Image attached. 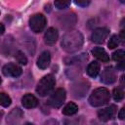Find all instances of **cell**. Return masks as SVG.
I'll use <instances>...</instances> for the list:
<instances>
[{"mask_svg": "<svg viewBox=\"0 0 125 125\" xmlns=\"http://www.w3.org/2000/svg\"><path fill=\"white\" fill-rule=\"evenodd\" d=\"M84 42L83 35L78 30H69L63 34L61 46L66 53H74L81 49Z\"/></svg>", "mask_w": 125, "mask_h": 125, "instance_id": "obj_1", "label": "cell"}, {"mask_svg": "<svg viewBox=\"0 0 125 125\" xmlns=\"http://www.w3.org/2000/svg\"><path fill=\"white\" fill-rule=\"evenodd\" d=\"M109 99H110L109 91L104 87H101V88H97L92 92L88 101L92 106L98 107L106 104L109 102Z\"/></svg>", "mask_w": 125, "mask_h": 125, "instance_id": "obj_2", "label": "cell"}, {"mask_svg": "<svg viewBox=\"0 0 125 125\" xmlns=\"http://www.w3.org/2000/svg\"><path fill=\"white\" fill-rule=\"evenodd\" d=\"M55 84H56V80L54 76L52 74H47L38 82L36 87V92L39 96L45 97L51 93V91L55 87Z\"/></svg>", "mask_w": 125, "mask_h": 125, "instance_id": "obj_3", "label": "cell"}, {"mask_svg": "<svg viewBox=\"0 0 125 125\" xmlns=\"http://www.w3.org/2000/svg\"><path fill=\"white\" fill-rule=\"evenodd\" d=\"M46 23L47 20L42 14H35L29 19V27L35 33L43 31L46 26Z\"/></svg>", "mask_w": 125, "mask_h": 125, "instance_id": "obj_4", "label": "cell"}, {"mask_svg": "<svg viewBox=\"0 0 125 125\" xmlns=\"http://www.w3.org/2000/svg\"><path fill=\"white\" fill-rule=\"evenodd\" d=\"M66 98V93L65 90L62 88H58L48 99V104L51 105L52 107L58 108L62 105Z\"/></svg>", "mask_w": 125, "mask_h": 125, "instance_id": "obj_5", "label": "cell"}, {"mask_svg": "<svg viewBox=\"0 0 125 125\" xmlns=\"http://www.w3.org/2000/svg\"><path fill=\"white\" fill-rule=\"evenodd\" d=\"M2 71L4 73V75L6 76H10V77H19L21 72L22 69L20 65L14 63V62H9L7 64H5L2 68Z\"/></svg>", "mask_w": 125, "mask_h": 125, "instance_id": "obj_6", "label": "cell"}, {"mask_svg": "<svg viewBox=\"0 0 125 125\" xmlns=\"http://www.w3.org/2000/svg\"><path fill=\"white\" fill-rule=\"evenodd\" d=\"M108 34H109V30L107 28H105V27H99V28H96L92 32L91 39H92L93 42L101 44V43L104 42V40L107 38Z\"/></svg>", "mask_w": 125, "mask_h": 125, "instance_id": "obj_7", "label": "cell"}, {"mask_svg": "<svg viewBox=\"0 0 125 125\" xmlns=\"http://www.w3.org/2000/svg\"><path fill=\"white\" fill-rule=\"evenodd\" d=\"M88 89H89V83L85 80H80L72 85L71 91H72V94L74 97L80 98L85 95V93L88 91Z\"/></svg>", "mask_w": 125, "mask_h": 125, "instance_id": "obj_8", "label": "cell"}, {"mask_svg": "<svg viewBox=\"0 0 125 125\" xmlns=\"http://www.w3.org/2000/svg\"><path fill=\"white\" fill-rule=\"evenodd\" d=\"M115 80H116L115 70L111 66L105 67L101 74V81L104 84H112L115 82Z\"/></svg>", "mask_w": 125, "mask_h": 125, "instance_id": "obj_9", "label": "cell"}, {"mask_svg": "<svg viewBox=\"0 0 125 125\" xmlns=\"http://www.w3.org/2000/svg\"><path fill=\"white\" fill-rule=\"evenodd\" d=\"M115 111H116V107L114 105H110L109 107H105V108L100 109L98 111V117H99L100 120L105 122V121L110 120L114 116Z\"/></svg>", "mask_w": 125, "mask_h": 125, "instance_id": "obj_10", "label": "cell"}, {"mask_svg": "<svg viewBox=\"0 0 125 125\" xmlns=\"http://www.w3.org/2000/svg\"><path fill=\"white\" fill-rule=\"evenodd\" d=\"M59 38V32L55 27H49L44 34V42L48 45H53Z\"/></svg>", "mask_w": 125, "mask_h": 125, "instance_id": "obj_11", "label": "cell"}, {"mask_svg": "<svg viewBox=\"0 0 125 125\" xmlns=\"http://www.w3.org/2000/svg\"><path fill=\"white\" fill-rule=\"evenodd\" d=\"M23 117V112L19 107H16L12 109V111L7 116V123L9 124H17L19 123L21 118Z\"/></svg>", "mask_w": 125, "mask_h": 125, "instance_id": "obj_12", "label": "cell"}, {"mask_svg": "<svg viewBox=\"0 0 125 125\" xmlns=\"http://www.w3.org/2000/svg\"><path fill=\"white\" fill-rule=\"evenodd\" d=\"M51 62V55L49 51H44L40 54L37 59V66L40 69H46Z\"/></svg>", "mask_w": 125, "mask_h": 125, "instance_id": "obj_13", "label": "cell"}, {"mask_svg": "<svg viewBox=\"0 0 125 125\" xmlns=\"http://www.w3.org/2000/svg\"><path fill=\"white\" fill-rule=\"evenodd\" d=\"M61 24L62 26H63L64 28H69L71 26H73L76 23V16L73 13H68L63 15L62 17H61Z\"/></svg>", "mask_w": 125, "mask_h": 125, "instance_id": "obj_14", "label": "cell"}, {"mask_svg": "<svg viewBox=\"0 0 125 125\" xmlns=\"http://www.w3.org/2000/svg\"><path fill=\"white\" fill-rule=\"evenodd\" d=\"M21 104L25 107V108H33L35 106H37L38 104V100L36 99V97H34L31 94H26L21 98Z\"/></svg>", "mask_w": 125, "mask_h": 125, "instance_id": "obj_15", "label": "cell"}, {"mask_svg": "<svg viewBox=\"0 0 125 125\" xmlns=\"http://www.w3.org/2000/svg\"><path fill=\"white\" fill-rule=\"evenodd\" d=\"M92 54H93V56H94L97 60H99V61H101V62H107L109 61V57H108L107 53H106L105 50H104V48H102V47H95V48L92 50Z\"/></svg>", "mask_w": 125, "mask_h": 125, "instance_id": "obj_16", "label": "cell"}, {"mask_svg": "<svg viewBox=\"0 0 125 125\" xmlns=\"http://www.w3.org/2000/svg\"><path fill=\"white\" fill-rule=\"evenodd\" d=\"M124 56H125V52L123 50H117L112 54V59L117 62L118 65L117 67L120 68L121 70L124 69Z\"/></svg>", "mask_w": 125, "mask_h": 125, "instance_id": "obj_17", "label": "cell"}, {"mask_svg": "<svg viewBox=\"0 0 125 125\" xmlns=\"http://www.w3.org/2000/svg\"><path fill=\"white\" fill-rule=\"evenodd\" d=\"M86 70H87V73L89 76L95 78L98 76V74L100 72V63L97 62H92L88 64Z\"/></svg>", "mask_w": 125, "mask_h": 125, "instance_id": "obj_18", "label": "cell"}, {"mask_svg": "<svg viewBox=\"0 0 125 125\" xmlns=\"http://www.w3.org/2000/svg\"><path fill=\"white\" fill-rule=\"evenodd\" d=\"M78 111V105L74 103H68L62 109V113L64 115H67V116H70V115H73L75 114L76 112Z\"/></svg>", "mask_w": 125, "mask_h": 125, "instance_id": "obj_19", "label": "cell"}, {"mask_svg": "<svg viewBox=\"0 0 125 125\" xmlns=\"http://www.w3.org/2000/svg\"><path fill=\"white\" fill-rule=\"evenodd\" d=\"M71 3V0H55L54 4H55V7L59 10H63V9H66Z\"/></svg>", "mask_w": 125, "mask_h": 125, "instance_id": "obj_20", "label": "cell"}, {"mask_svg": "<svg viewBox=\"0 0 125 125\" xmlns=\"http://www.w3.org/2000/svg\"><path fill=\"white\" fill-rule=\"evenodd\" d=\"M12 103L11 98L5 94V93H0V105L4 106V107H8Z\"/></svg>", "mask_w": 125, "mask_h": 125, "instance_id": "obj_21", "label": "cell"}, {"mask_svg": "<svg viewBox=\"0 0 125 125\" xmlns=\"http://www.w3.org/2000/svg\"><path fill=\"white\" fill-rule=\"evenodd\" d=\"M15 59H16V61L19 62V63H21V64H26L27 63V59H26V57H25V55L21 52V51H17L16 53H15Z\"/></svg>", "mask_w": 125, "mask_h": 125, "instance_id": "obj_22", "label": "cell"}, {"mask_svg": "<svg viewBox=\"0 0 125 125\" xmlns=\"http://www.w3.org/2000/svg\"><path fill=\"white\" fill-rule=\"evenodd\" d=\"M112 97H113L114 101L120 102L124 98V92H123V90L121 88H114L113 89V92H112Z\"/></svg>", "mask_w": 125, "mask_h": 125, "instance_id": "obj_23", "label": "cell"}, {"mask_svg": "<svg viewBox=\"0 0 125 125\" xmlns=\"http://www.w3.org/2000/svg\"><path fill=\"white\" fill-rule=\"evenodd\" d=\"M118 44H119V37L117 35H112L107 43V46L109 49H114L118 46Z\"/></svg>", "mask_w": 125, "mask_h": 125, "instance_id": "obj_24", "label": "cell"}, {"mask_svg": "<svg viewBox=\"0 0 125 125\" xmlns=\"http://www.w3.org/2000/svg\"><path fill=\"white\" fill-rule=\"evenodd\" d=\"M74 2H75V4H76L77 6L84 8V7H87V6L90 4L91 0H74Z\"/></svg>", "mask_w": 125, "mask_h": 125, "instance_id": "obj_25", "label": "cell"}, {"mask_svg": "<svg viewBox=\"0 0 125 125\" xmlns=\"http://www.w3.org/2000/svg\"><path fill=\"white\" fill-rule=\"evenodd\" d=\"M118 117H119L121 120H123V119L125 118V108H124V107H122V108L120 109V111H119V113H118Z\"/></svg>", "mask_w": 125, "mask_h": 125, "instance_id": "obj_26", "label": "cell"}, {"mask_svg": "<svg viewBox=\"0 0 125 125\" xmlns=\"http://www.w3.org/2000/svg\"><path fill=\"white\" fill-rule=\"evenodd\" d=\"M4 31H5V26L3 25V23H0V36L4 33Z\"/></svg>", "mask_w": 125, "mask_h": 125, "instance_id": "obj_27", "label": "cell"}, {"mask_svg": "<svg viewBox=\"0 0 125 125\" xmlns=\"http://www.w3.org/2000/svg\"><path fill=\"white\" fill-rule=\"evenodd\" d=\"M124 30H121V32H120V39H121V41H123L124 42Z\"/></svg>", "mask_w": 125, "mask_h": 125, "instance_id": "obj_28", "label": "cell"}, {"mask_svg": "<svg viewBox=\"0 0 125 125\" xmlns=\"http://www.w3.org/2000/svg\"><path fill=\"white\" fill-rule=\"evenodd\" d=\"M2 116H3V112H2V111H0V120H1Z\"/></svg>", "mask_w": 125, "mask_h": 125, "instance_id": "obj_29", "label": "cell"}, {"mask_svg": "<svg viewBox=\"0 0 125 125\" xmlns=\"http://www.w3.org/2000/svg\"><path fill=\"white\" fill-rule=\"evenodd\" d=\"M119 1H120L121 3H124V2H125V0H119Z\"/></svg>", "mask_w": 125, "mask_h": 125, "instance_id": "obj_30", "label": "cell"}, {"mask_svg": "<svg viewBox=\"0 0 125 125\" xmlns=\"http://www.w3.org/2000/svg\"><path fill=\"white\" fill-rule=\"evenodd\" d=\"M1 82H2V79H1V77H0V84H1Z\"/></svg>", "mask_w": 125, "mask_h": 125, "instance_id": "obj_31", "label": "cell"}]
</instances>
